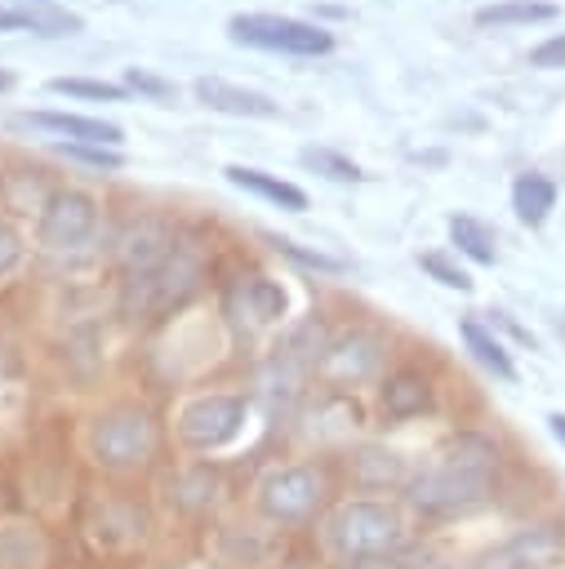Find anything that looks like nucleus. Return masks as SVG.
Segmentation results:
<instances>
[{
  "instance_id": "20",
  "label": "nucleus",
  "mask_w": 565,
  "mask_h": 569,
  "mask_svg": "<svg viewBox=\"0 0 565 569\" xmlns=\"http://www.w3.org/2000/svg\"><path fill=\"white\" fill-rule=\"evenodd\" d=\"M458 333H463L467 351H472V356H476V360H480L489 373H498V378H507V382L516 378V365H512V356L503 351V342H498V338H494L485 325H476V320H463V325H458Z\"/></svg>"
},
{
  "instance_id": "22",
  "label": "nucleus",
  "mask_w": 565,
  "mask_h": 569,
  "mask_svg": "<svg viewBox=\"0 0 565 569\" xmlns=\"http://www.w3.org/2000/svg\"><path fill=\"white\" fill-rule=\"evenodd\" d=\"M449 236H454V244H458L472 262H494V231H489L485 222H476V218H467V213H454V218H449Z\"/></svg>"
},
{
  "instance_id": "13",
  "label": "nucleus",
  "mask_w": 565,
  "mask_h": 569,
  "mask_svg": "<svg viewBox=\"0 0 565 569\" xmlns=\"http://www.w3.org/2000/svg\"><path fill=\"white\" fill-rule=\"evenodd\" d=\"M378 405L391 422H405V418H418L427 405H432V382L418 373V369H396L387 373V382L378 387Z\"/></svg>"
},
{
  "instance_id": "8",
  "label": "nucleus",
  "mask_w": 565,
  "mask_h": 569,
  "mask_svg": "<svg viewBox=\"0 0 565 569\" xmlns=\"http://www.w3.org/2000/svg\"><path fill=\"white\" fill-rule=\"evenodd\" d=\"M98 227V204L85 191H53L40 213V244L53 253L80 249Z\"/></svg>"
},
{
  "instance_id": "26",
  "label": "nucleus",
  "mask_w": 565,
  "mask_h": 569,
  "mask_svg": "<svg viewBox=\"0 0 565 569\" xmlns=\"http://www.w3.org/2000/svg\"><path fill=\"white\" fill-rule=\"evenodd\" d=\"M418 262H423V271H427V276H436L440 284H449V289H463V293L472 289V276H467L463 267H454L445 253H423Z\"/></svg>"
},
{
  "instance_id": "27",
  "label": "nucleus",
  "mask_w": 565,
  "mask_h": 569,
  "mask_svg": "<svg viewBox=\"0 0 565 569\" xmlns=\"http://www.w3.org/2000/svg\"><path fill=\"white\" fill-rule=\"evenodd\" d=\"M271 244L280 249V253H289V258H298L303 267H316V271H343V262L338 258H329V253H311V249H298L294 240H285V236H271Z\"/></svg>"
},
{
  "instance_id": "11",
  "label": "nucleus",
  "mask_w": 565,
  "mask_h": 569,
  "mask_svg": "<svg viewBox=\"0 0 565 569\" xmlns=\"http://www.w3.org/2000/svg\"><path fill=\"white\" fill-rule=\"evenodd\" d=\"M378 360H383L378 342H374L369 333H351V338L325 347V356H320V373L334 378V382H360V378H369V373L378 369Z\"/></svg>"
},
{
  "instance_id": "10",
  "label": "nucleus",
  "mask_w": 565,
  "mask_h": 569,
  "mask_svg": "<svg viewBox=\"0 0 565 569\" xmlns=\"http://www.w3.org/2000/svg\"><path fill=\"white\" fill-rule=\"evenodd\" d=\"M280 551H285V538L271 525H245V529L227 525L214 533V556L227 569H276Z\"/></svg>"
},
{
  "instance_id": "31",
  "label": "nucleus",
  "mask_w": 565,
  "mask_h": 569,
  "mask_svg": "<svg viewBox=\"0 0 565 569\" xmlns=\"http://www.w3.org/2000/svg\"><path fill=\"white\" fill-rule=\"evenodd\" d=\"M125 84H133V89H147V93H156V98H169V93H174L165 80H156V76H142V71H129V76H125Z\"/></svg>"
},
{
  "instance_id": "15",
  "label": "nucleus",
  "mask_w": 565,
  "mask_h": 569,
  "mask_svg": "<svg viewBox=\"0 0 565 569\" xmlns=\"http://www.w3.org/2000/svg\"><path fill=\"white\" fill-rule=\"evenodd\" d=\"M31 124L40 129H53L71 142H89V147H116L120 142V129L107 124V120H89V116H71V111H31Z\"/></svg>"
},
{
  "instance_id": "25",
  "label": "nucleus",
  "mask_w": 565,
  "mask_h": 569,
  "mask_svg": "<svg viewBox=\"0 0 565 569\" xmlns=\"http://www.w3.org/2000/svg\"><path fill=\"white\" fill-rule=\"evenodd\" d=\"M303 164L320 169V173H325V178H334V182H356V178H360V169H356L347 156L325 151V147H307V151H303Z\"/></svg>"
},
{
  "instance_id": "36",
  "label": "nucleus",
  "mask_w": 565,
  "mask_h": 569,
  "mask_svg": "<svg viewBox=\"0 0 565 569\" xmlns=\"http://www.w3.org/2000/svg\"><path fill=\"white\" fill-rule=\"evenodd\" d=\"M369 569H400V565H369Z\"/></svg>"
},
{
  "instance_id": "18",
  "label": "nucleus",
  "mask_w": 565,
  "mask_h": 569,
  "mask_svg": "<svg viewBox=\"0 0 565 569\" xmlns=\"http://www.w3.org/2000/svg\"><path fill=\"white\" fill-rule=\"evenodd\" d=\"M552 204H556V182H552V178H543V173H521V178L512 182V209H516L521 222L538 227V222L552 213Z\"/></svg>"
},
{
  "instance_id": "17",
  "label": "nucleus",
  "mask_w": 565,
  "mask_h": 569,
  "mask_svg": "<svg viewBox=\"0 0 565 569\" xmlns=\"http://www.w3.org/2000/svg\"><path fill=\"white\" fill-rule=\"evenodd\" d=\"M227 178L236 182V187H245V191H254V196H262V200H271V204H280V209H307V196L294 187V182H285V178H271V173H262V169H245V164H231L227 169Z\"/></svg>"
},
{
  "instance_id": "12",
  "label": "nucleus",
  "mask_w": 565,
  "mask_h": 569,
  "mask_svg": "<svg viewBox=\"0 0 565 569\" xmlns=\"http://www.w3.org/2000/svg\"><path fill=\"white\" fill-rule=\"evenodd\" d=\"M174 249H178V240L169 236V227H160V222H138V227H129V236L120 240L125 276H138V271L160 267Z\"/></svg>"
},
{
  "instance_id": "3",
  "label": "nucleus",
  "mask_w": 565,
  "mask_h": 569,
  "mask_svg": "<svg viewBox=\"0 0 565 569\" xmlns=\"http://www.w3.org/2000/svg\"><path fill=\"white\" fill-rule=\"evenodd\" d=\"M329 502V476L320 462H280L267 467L254 485V511L271 529H298L316 520Z\"/></svg>"
},
{
  "instance_id": "7",
  "label": "nucleus",
  "mask_w": 565,
  "mask_h": 569,
  "mask_svg": "<svg viewBox=\"0 0 565 569\" xmlns=\"http://www.w3.org/2000/svg\"><path fill=\"white\" fill-rule=\"evenodd\" d=\"M236 44H254V49H276V53H329L334 36L325 27H311L303 18H280V13H236L227 22Z\"/></svg>"
},
{
  "instance_id": "21",
  "label": "nucleus",
  "mask_w": 565,
  "mask_h": 569,
  "mask_svg": "<svg viewBox=\"0 0 565 569\" xmlns=\"http://www.w3.org/2000/svg\"><path fill=\"white\" fill-rule=\"evenodd\" d=\"M543 18H556V4H547V0H498V4H485V9H476V22H480V27H507V22H543Z\"/></svg>"
},
{
  "instance_id": "23",
  "label": "nucleus",
  "mask_w": 565,
  "mask_h": 569,
  "mask_svg": "<svg viewBox=\"0 0 565 569\" xmlns=\"http://www.w3.org/2000/svg\"><path fill=\"white\" fill-rule=\"evenodd\" d=\"M245 298H249V311L258 320H280L285 316V289L276 280H267V276H254L245 284Z\"/></svg>"
},
{
  "instance_id": "32",
  "label": "nucleus",
  "mask_w": 565,
  "mask_h": 569,
  "mask_svg": "<svg viewBox=\"0 0 565 569\" xmlns=\"http://www.w3.org/2000/svg\"><path fill=\"white\" fill-rule=\"evenodd\" d=\"M547 427H552V436L565 445V413H552V418H547Z\"/></svg>"
},
{
  "instance_id": "35",
  "label": "nucleus",
  "mask_w": 565,
  "mask_h": 569,
  "mask_svg": "<svg viewBox=\"0 0 565 569\" xmlns=\"http://www.w3.org/2000/svg\"><path fill=\"white\" fill-rule=\"evenodd\" d=\"M276 569H307V565H276Z\"/></svg>"
},
{
  "instance_id": "6",
  "label": "nucleus",
  "mask_w": 565,
  "mask_h": 569,
  "mask_svg": "<svg viewBox=\"0 0 565 569\" xmlns=\"http://www.w3.org/2000/svg\"><path fill=\"white\" fill-rule=\"evenodd\" d=\"M245 418H249V400L245 396H236V391H200L178 409L174 427H178V440L191 453H214V449H222V445H231L240 436Z\"/></svg>"
},
{
  "instance_id": "29",
  "label": "nucleus",
  "mask_w": 565,
  "mask_h": 569,
  "mask_svg": "<svg viewBox=\"0 0 565 569\" xmlns=\"http://www.w3.org/2000/svg\"><path fill=\"white\" fill-rule=\"evenodd\" d=\"M62 151H67V156H76V160H85V164H98V169H116V164H120V156H116L111 147H89V142H62Z\"/></svg>"
},
{
  "instance_id": "28",
  "label": "nucleus",
  "mask_w": 565,
  "mask_h": 569,
  "mask_svg": "<svg viewBox=\"0 0 565 569\" xmlns=\"http://www.w3.org/2000/svg\"><path fill=\"white\" fill-rule=\"evenodd\" d=\"M22 236L13 231V222L9 218H0V276H9L18 262H22Z\"/></svg>"
},
{
  "instance_id": "4",
  "label": "nucleus",
  "mask_w": 565,
  "mask_h": 569,
  "mask_svg": "<svg viewBox=\"0 0 565 569\" xmlns=\"http://www.w3.org/2000/svg\"><path fill=\"white\" fill-rule=\"evenodd\" d=\"M85 445L102 471H142L160 445V427L142 405H116L93 418Z\"/></svg>"
},
{
  "instance_id": "34",
  "label": "nucleus",
  "mask_w": 565,
  "mask_h": 569,
  "mask_svg": "<svg viewBox=\"0 0 565 569\" xmlns=\"http://www.w3.org/2000/svg\"><path fill=\"white\" fill-rule=\"evenodd\" d=\"M0 89H9V71H0Z\"/></svg>"
},
{
  "instance_id": "9",
  "label": "nucleus",
  "mask_w": 565,
  "mask_h": 569,
  "mask_svg": "<svg viewBox=\"0 0 565 569\" xmlns=\"http://www.w3.org/2000/svg\"><path fill=\"white\" fill-rule=\"evenodd\" d=\"M561 560H565V529L525 525L507 542H498L480 569H556Z\"/></svg>"
},
{
  "instance_id": "1",
  "label": "nucleus",
  "mask_w": 565,
  "mask_h": 569,
  "mask_svg": "<svg viewBox=\"0 0 565 569\" xmlns=\"http://www.w3.org/2000/svg\"><path fill=\"white\" fill-rule=\"evenodd\" d=\"M494 471H498V449L480 431L454 436L423 471L409 476L405 485V507L418 511L423 520H449L467 516L489 502L494 493Z\"/></svg>"
},
{
  "instance_id": "24",
  "label": "nucleus",
  "mask_w": 565,
  "mask_h": 569,
  "mask_svg": "<svg viewBox=\"0 0 565 569\" xmlns=\"http://www.w3.org/2000/svg\"><path fill=\"white\" fill-rule=\"evenodd\" d=\"M53 93H71V98H102V102H120L125 84H107V80H76V76H58L49 80Z\"/></svg>"
},
{
  "instance_id": "19",
  "label": "nucleus",
  "mask_w": 565,
  "mask_h": 569,
  "mask_svg": "<svg viewBox=\"0 0 565 569\" xmlns=\"http://www.w3.org/2000/svg\"><path fill=\"white\" fill-rule=\"evenodd\" d=\"M0 31L62 36V31H80V18L76 13H62V9H4L0 13Z\"/></svg>"
},
{
  "instance_id": "30",
  "label": "nucleus",
  "mask_w": 565,
  "mask_h": 569,
  "mask_svg": "<svg viewBox=\"0 0 565 569\" xmlns=\"http://www.w3.org/2000/svg\"><path fill=\"white\" fill-rule=\"evenodd\" d=\"M529 62H534V67H565V31L552 36V40H543V44L529 53Z\"/></svg>"
},
{
  "instance_id": "16",
  "label": "nucleus",
  "mask_w": 565,
  "mask_h": 569,
  "mask_svg": "<svg viewBox=\"0 0 565 569\" xmlns=\"http://www.w3.org/2000/svg\"><path fill=\"white\" fill-rule=\"evenodd\" d=\"M351 476H356V485H365V489H396V485L405 489L414 471H405L400 453H391V449H378V445H369V449L351 453Z\"/></svg>"
},
{
  "instance_id": "5",
  "label": "nucleus",
  "mask_w": 565,
  "mask_h": 569,
  "mask_svg": "<svg viewBox=\"0 0 565 569\" xmlns=\"http://www.w3.org/2000/svg\"><path fill=\"white\" fill-rule=\"evenodd\" d=\"M200 258L191 249H174L160 267L151 271H138V276H125V289H120V316L129 320H151V316H165L174 307H182L196 289H200Z\"/></svg>"
},
{
  "instance_id": "14",
  "label": "nucleus",
  "mask_w": 565,
  "mask_h": 569,
  "mask_svg": "<svg viewBox=\"0 0 565 569\" xmlns=\"http://www.w3.org/2000/svg\"><path fill=\"white\" fill-rule=\"evenodd\" d=\"M196 98L214 111H227V116H276V102L254 93V89H240V84H227L218 76H205L196 80Z\"/></svg>"
},
{
  "instance_id": "2",
  "label": "nucleus",
  "mask_w": 565,
  "mask_h": 569,
  "mask_svg": "<svg viewBox=\"0 0 565 569\" xmlns=\"http://www.w3.org/2000/svg\"><path fill=\"white\" fill-rule=\"evenodd\" d=\"M316 542H320V556L338 569L396 565L409 551V516L391 498L351 493L320 516Z\"/></svg>"
},
{
  "instance_id": "33",
  "label": "nucleus",
  "mask_w": 565,
  "mask_h": 569,
  "mask_svg": "<svg viewBox=\"0 0 565 569\" xmlns=\"http://www.w3.org/2000/svg\"><path fill=\"white\" fill-rule=\"evenodd\" d=\"M423 569H467V565H458V560H427Z\"/></svg>"
}]
</instances>
